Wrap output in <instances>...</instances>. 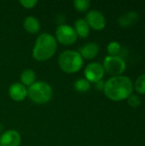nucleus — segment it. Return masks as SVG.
Segmentation results:
<instances>
[{
  "label": "nucleus",
  "mask_w": 145,
  "mask_h": 146,
  "mask_svg": "<svg viewBox=\"0 0 145 146\" xmlns=\"http://www.w3.org/2000/svg\"><path fill=\"white\" fill-rule=\"evenodd\" d=\"M103 92L105 96L113 101L127 99L133 92V84L126 76H115L105 81Z\"/></svg>",
  "instance_id": "1"
},
{
  "label": "nucleus",
  "mask_w": 145,
  "mask_h": 146,
  "mask_svg": "<svg viewBox=\"0 0 145 146\" xmlns=\"http://www.w3.org/2000/svg\"><path fill=\"white\" fill-rule=\"evenodd\" d=\"M56 48L57 41L56 38L50 33H44L36 39L32 49V57L38 62L46 61L54 56Z\"/></svg>",
  "instance_id": "2"
},
{
  "label": "nucleus",
  "mask_w": 145,
  "mask_h": 146,
  "mask_svg": "<svg viewBox=\"0 0 145 146\" xmlns=\"http://www.w3.org/2000/svg\"><path fill=\"white\" fill-rule=\"evenodd\" d=\"M58 64L61 69L67 74H73L79 71L83 66V58L75 50H65L58 57Z\"/></svg>",
  "instance_id": "3"
},
{
  "label": "nucleus",
  "mask_w": 145,
  "mask_h": 146,
  "mask_svg": "<svg viewBox=\"0 0 145 146\" xmlns=\"http://www.w3.org/2000/svg\"><path fill=\"white\" fill-rule=\"evenodd\" d=\"M28 98L37 104H44L48 103L52 96L51 86L44 81H36L27 89Z\"/></svg>",
  "instance_id": "4"
},
{
  "label": "nucleus",
  "mask_w": 145,
  "mask_h": 146,
  "mask_svg": "<svg viewBox=\"0 0 145 146\" xmlns=\"http://www.w3.org/2000/svg\"><path fill=\"white\" fill-rule=\"evenodd\" d=\"M126 62L121 56H107L103 60V69L108 74L115 76H120L126 70Z\"/></svg>",
  "instance_id": "5"
},
{
  "label": "nucleus",
  "mask_w": 145,
  "mask_h": 146,
  "mask_svg": "<svg viewBox=\"0 0 145 146\" xmlns=\"http://www.w3.org/2000/svg\"><path fill=\"white\" fill-rule=\"evenodd\" d=\"M78 35L73 27L68 25L62 24L56 30V39L60 44L70 45L76 42Z\"/></svg>",
  "instance_id": "6"
},
{
  "label": "nucleus",
  "mask_w": 145,
  "mask_h": 146,
  "mask_svg": "<svg viewBox=\"0 0 145 146\" xmlns=\"http://www.w3.org/2000/svg\"><path fill=\"white\" fill-rule=\"evenodd\" d=\"M85 20L86 21L90 27L97 31L103 30L106 25V20H105L104 15H103L102 12L97 9L90 10L86 14Z\"/></svg>",
  "instance_id": "7"
},
{
  "label": "nucleus",
  "mask_w": 145,
  "mask_h": 146,
  "mask_svg": "<svg viewBox=\"0 0 145 146\" xmlns=\"http://www.w3.org/2000/svg\"><path fill=\"white\" fill-rule=\"evenodd\" d=\"M104 69L103 67L98 62H91L86 66L85 68L84 74L85 79L91 83H96L99 80H102L104 75Z\"/></svg>",
  "instance_id": "8"
},
{
  "label": "nucleus",
  "mask_w": 145,
  "mask_h": 146,
  "mask_svg": "<svg viewBox=\"0 0 145 146\" xmlns=\"http://www.w3.org/2000/svg\"><path fill=\"white\" fill-rule=\"evenodd\" d=\"M21 142L20 133L14 129L5 131L0 135V146H20Z\"/></svg>",
  "instance_id": "9"
},
{
  "label": "nucleus",
  "mask_w": 145,
  "mask_h": 146,
  "mask_svg": "<svg viewBox=\"0 0 145 146\" xmlns=\"http://www.w3.org/2000/svg\"><path fill=\"white\" fill-rule=\"evenodd\" d=\"M9 95L14 101L20 102L27 97V89L21 83L15 82L10 85L9 88Z\"/></svg>",
  "instance_id": "10"
},
{
  "label": "nucleus",
  "mask_w": 145,
  "mask_h": 146,
  "mask_svg": "<svg viewBox=\"0 0 145 146\" xmlns=\"http://www.w3.org/2000/svg\"><path fill=\"white\" fill-rule=\"evenodd\" d=\"M99 52V45L97 43H87L84 46L79 49V53L82 56V58L91 60L95 58Z\"/></svg>",
  "instance_id": "11"
},
{
  "label": "nucleus",
  "mask_w": 145,
  "mask_h": 146,
  "mask_svg": "<svg viewBox=\"0 0 145 146\" xmlns=\"http://www.w3.org/2000/svg\"><path fill=\"white\" fill-rule=\"evenodd\" d=\"M138 21V15L135 11H130L124 14L118 20V23L122 27H127L136 24Z\"/></svg>",
  "instance_id": "12"
},
{
  "label": "nucleus",
  "mask_w": 145,
  "mask_h": 146,
  "mask_svg": "<svg viewBox=\"0 0 145 146\" xmlns=\"http://www.w3.org/2000/svg\"><path fill=\"white\" fill-rule=\"evenodd\" d=\"M23 27L25 30L32 34H36L39 32L40 23L37 18L34 16H27L23 21Z\"/></svg>",
  "instance_id": "13"
},
{
  "label": "nucleus",
  "mask_w": 145,
  "mask_h": 146,
  "mask_svg": "<svg viewBox=\"0 0 145 146\" xmlns=\"http://www.w3.org/2000/svg\"><path fill=\"white\" fill-rule=\"evenodd\" d=\"M74 30L78 35L82 38H85L89 36L90 33V27L85 19H78L74 22Z\"/></svg>",
  "instance_id": "14"
},
{
  "label": "nucleus",
  "mask_w": 145,
  "mask_h": 146,
  "mask_svg": "<svg viewBox=\"0 0 145 146\" xmlns=\"http://www.w3.org/2000/svg\"><path fill=\"white\" fill-rule=\"evenodd\" d=\"M20 79L23 86L29 87L36 82V74L32 69L27 68L21 74Z\"/></svg>",
  "instance_id": "15"
},
{
  "label": "nucleus",
  "mask_w": 145,
  "mask_h": 146,
  "mask_svg": "<svg viewBox=\"0 0 145 146\" xmlns=\"http://www.w3.org/2000/svg\"><path fill=\"white\" fill-rule=\"evenodd\" d=\"M91 88V83L86 79H79L74 82V89L79 92H86Z\"/></svg>",
  "instance_id": "16"
},
{
  "label": "nucleus",
  "mask_w": 145,
  "mask_h": 146,
  "mask_svg": "<svg viewBox=\"0 0 145 146\" xmlns=\"http://www.w3.org/2000/svg\"><path fill=\"white\" fill-rule=\"evenodd\" d=\"M107 51L110 56H118L121 52V44L116 41L110 42L108 44Z\"/></svg>",
  "instance_id": "17"
},
{
  "label": "nucleus",
  "mask_w": 145,
  "mask_h": 146,
  "mask_svg": "<svg viewBox=\"0 0 145 146\" xmlns=\"http://www.w3.org/2000/svg\"><path fill=\"white\" fill-rule=\"evenodd\" d=\"M91 5V2L88 0H74L73 6L79 12H85Z\"/></svg>",
  "instance_id": "18"
},
{
  "label": "nucleus",
  "mask_w": 145,
  "mask_h": 146,
  "mask_svg": "<svg viewBox=\"0 0 145 146\" xmlns=\"http://www.w3.org/2000/svg\"><path fill=\"white\" fill-rule=\"evenodd\" d=\"M135 90L139 94H145V74L140 75L135 81Z\"/></svg>",
  "instance_id": "19"
},
{
  "label": "nucleus",
  "mask_w": 145,
  "mask_h": 146,
  "mask_svg": "<svg viewBox=\"0 0 145 146\" xmlns=\"http://www.w3.org/2000/svg\"><path fill=\"white\" fill-rule=\"evenodd\" d=\"M127 103L128 104L132 107V108H138L141 104V99L138 95L132 94L128 98H127Z\"/></svg>",
  "instance_id": "20"
},
{
  "label": "nucleus",
  "mask_w": 145,
  "mask_h": 146,
  "mask_svg": "<svg viewBox=\"0 0 145 146\" xmlns=\"http://www.w3.org/2000/svg\"><path fill=\"white\" fill-rule=\"evenodd\" d=\"M19 3L25 9H32L37 5L38 1L37 0H20Z\"/></svg>",
  "instance_id": "21"
},
{
  "label": "nucleus",
  "mask_w": 145,
  "mask_h": 146,
  "mask_svg": "<svg viewBox=\"0 0 145 146\" xmlns=\"http://www.w3.org/2000/svg\"><path fill=\"white\" fill-rule=\"evenodd\" d=\"M104 84H105V81L99 80V81H97V82L95 83V87H96V89L97 91H102L104 88Z\"/></svg>",
  "instance_id": "22"
},
{
  "label": "nucleus",
  "mask_w": 145,
  "mask_h": 146,
  "mask_svg": "<svg viewBox=\"0 0 145 146\" xmlns=\"http://www.w3.org/2000/svg\"><path fill=\"white\" fill-rule=\"evenodd\" d=\"M3 125H2V123H0V133L3 131Z\"/></svg>",
  "instance_id": "23"
}]
</instances>
